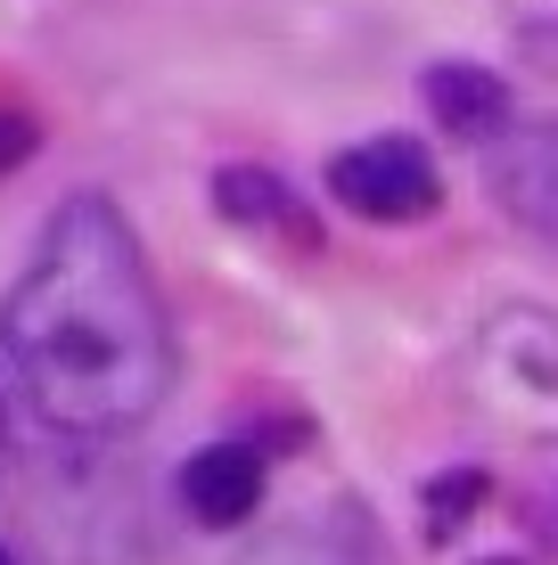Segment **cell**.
Segmentation results:
<instances>
[{
    "label": "cell",
    "mask_w": 558,
    "mask_h": 565,
    "mask_svg": "<svg viewBox=\"0 0 558 565\" xmlns=\"http://www.w3.org/2000/svg\"><path fill=\"white\" fill-rule=\"evenodd\" d=\"M0 369L33 402V418L74 443L131 435L172 394V328L157 279L107 198L50 213L25 279L0 303Z\"/></svg>",
    "instance_id": "6da1fadb"
},
{
    "label": "cell",
    "mask_w": 558,
    "mask_h": 565,
    "mask_svg": "<svg viewBox=\"0 0 558 565\" xmlns=\"http://www.w3.org/2000/svg\"><path fill=\"white\" fill-rule=\"evenodd\" d=\"M460 377L493 426H509L526 443H558V311L550 303L485 311L468 353H460Z\"/></svg>",
    "instance_id": "7a4b0ae2"
},
{
    "label": "cell",
    "mask_w": 558,
    "mask_h": 565,
    "mask_svg": "<svg viewBox=\"0 0 558 565\" xmlns=\"http://www.w3.org/2000/svg\"><path fill=\"white\" fill-rule=\"evenodd\" d=\"M329 198L354 205L361 222H428L444 205V181L419 140H361L329 164Z\"/></svg>",
    "instance_id": "3957f363"
},
{
    "label": "cell",
    "mask_w": 558,
    "mask_h": 565,
    "mask_svg": "<svg viewBox=\"0 0 558 565\" xmlns=\"http://www.w3.org/2000/svg\"><path fill=\"white\" fill-rule=\"evenodd\" d=\"M485 189L517 230H534L543 246H558V124L502 131L485 156Z\"/></svg>",
    "instance_id": "277c9868"
},
{
    "label": "cell",
    "mask_w": 558,
    "mask_h": 565,
    "mask_svg": "<svg viewBox=\"0 0 558 565\" xmlns=\"http://www.w3.org/2000/svg\"><path fill=\"white\" fill-rule=\"evenodd\" d=\"M214 205H222L230 230L280 238L287 255H313V246H320V230H313V213L296 205V189H287L280 172H263V164H230L222 181H214Z\"/></svg>",
    "instance_id": "5b68a950"
},
{
    "label": "cell",
    "mask_w": 558,
    "mask_h": 565,
    "mask_svg": "<svg viewBox=\"0 0 558 565\" xmlns=\"http://www.w3.org/2000/svg\"><path fill=\"white\" fill-rule=\"evenodd\" d=\"M255 500H263V451H246V443H206V451L181 467V509L198 524H214V533L246 524Z\"/></svg>",
    "instance_id": "8992f818"
},
{
    "label": "cell",
    "mask_w": 558,
    "mask_h": 565,
    "mask_svg": "<svg viewBox=\"0 0 558 565\" xmlns=\"http://www.w3.org/2000/svg\"><path fill=\"white\" fill-rule=\"evenodd\" d=\"M428 115L452 131V140L493 148L509 131V83L485 74V66H468V57H444V66H428Z\"/></svg>",
    "instance_id": "52a82bcc"
},
{
    "label": "cell",
    "mask_w": 558,
    "mask_h": 565,
    "mask_svg": "<svg viewBox=\"0 0 558 565\" xmlns=\"http://www.w3.org/2000/svg\"><path fill=\"white\" fill-rule=\"evenodd\" d=\"M246 565H354L337 550V541H320V533H280V541H263Z\"/></svg>",
    "instance_id": "ba28073f"
},
{
    "label": "cell",
    "mask_w": 558,
    "mask_h": 565,
    "mask_svg": "<svg viewBox=\"0 0 558 565\" xmlns=\"http://www.w3.org/2000/svg\"><path fill=\"white\" fill-rule=\"evenodd\" d=\"M33 156V115H0V172H17Z\"/></svg>",
    "instance_id": "9c48e42d"
},
{
    "label": "cell",
    "mask_w": 558,
    "mask_h": 565,
    "mask_svg": "<svg viewBox=\"0 0 558 565\" xmlns=\"http://www.w3.org/2000/svg\"><path fill=\"white\" fill-rule=\"evenodd\" d=\"M0 435H9V411H0Z\"/></svg>",
    "instance_id": "30bf717a"
},
{
    "label": "cell",
    "mask_w": 558,
    "mask_h": 565,
    "mask_svg": "<svg viewBox=\"0 0 558 565\" xmlns=\"http://www.w3.org/2000/svg\"><path fill=\"white\" fill-rule=\"evenodd\" d=\"M0 565H17V557H9V550H0Z\"/></svg>",
    "instance_id": "8fae6325"
}]
</instances>
